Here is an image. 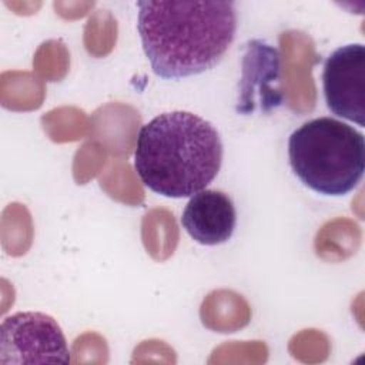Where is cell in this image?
<instances>
[{
    "instance_id": "6da1fadb",
    "label": "cell",
    "mask_w": 365,
    "mask_h": 365,
    "mask_svg": "<svg viewBox=\"0 0 365 365\" xmlns=\"http://www.w3.org/2000/svg\"><path fill=\"white\" fill-rule=\"evenodd\" d=\"M144 53L161 78H182L212 68L237 30L232 1H138Z\"/></svg>"
},
{
    "instance_id": "7a4b0ae2",
    "label": "cell",
    "mask_w": 365,
    "mask_h": 365,
    "mask_svg": "<svg viewBox=\"0 0 365 365\" xmlns=\"http://www.w3.org/2000/svg\"><path fill=\"white\" fill-rule=\"evenodd\" d=\"M222 143L215 127L188 111L163 113L137 135L134 167L141 182L170 198L192 197L217 177Z\"/></svg>"
},
{
    "instance_id": "3957f363",
    "label": "cell",
    "mask_w": 365,
    "mask_h": 365,
    "mask_svg": "<svg viewBox=\"0 0 365 365\" xmlns=\"http://www.w3.org/2000/svg\"><path fill=\"white\" fill-rule=\"evenodd\" d=\"M288 157L307 187L325 195H345L364 175L365 138L339 120L319 117L289 135Z\"/></svg>"
},
{
    "instance_id": "277c9868",
    "label": "cell",
    "mask_w": 365,
    "mask_h": 365,
    "mask_svg": "<svg viewBox=\"0 0 365 365\" xmlns=\"http://www.w3.org/2000/svg\"><path fill=\"white\" fill-rule=\"evenodd\" d=\"M66 336L57 321L43 312H17L0 325V365L70 364Z\"/></svg>"
},
{
    "instance_id": "5b68a950",
    "label": "cell",
    "mask_w": 365,
    "mask_h": 365,
    "mask_svg": "<svg viewBox=\"0 0 365 365\" xmlns=\"http://www.w3.org/2000/svg\"><path fill=\"white\" fill-rule=\"evenodd\" d=\"M324 96L338 117L365 125V47L359 43L336 48L324 64Z\"/></svg>"
},
{
    "instance_id": "8992f818",
    "label": "cell",
    "mask_w": 365,
    "mask_h": 365,
    "mask_svg": "<svg viewBox=\"0 0 365 365\" xmlns=\"http://www.w3.org/2000/svg\"><path fill=\"white\" fill-rule=\"evenodd\" d=\"M281 56L262 40H250L242 58V76L237 111L247 114L257 108L269 111L284 101L281 88Z\"/></svg>"
},
{
    "instance_id": "52a82bcc",
    "label": "cell",
    "mask_w": 365,
    "mask_h": 365,
    "mask_svg": "<svg viewBox=\"0 0 365 365\" xmlns=\"http://www.w3.org/2000/svg\"><path fill=\"white\" fill-rule=\"evenodd\" d=\"M182 227L188 235L202 245L225 242L234 232L237 214L232 200L218 190H202L187 202Z\"/></svg>"
},
{
    "instance_id": "ba28073f",
    "label": "cell",
    "mask_w": 365,
    "mask_h": 365,
    "mask_svg": "<svg viewBox=\"0 0 365 365\" xmlns=\"http://www.w3.org/2000/svg\"><path fill=\"white\" fill-rule=\"evenodd\" d=\"M284 53V73L288 101L295 111H309L315 104V88L311 67L321 61L315 54L314 41L302 31H284L279 37Z\"/></svg>"
},
{
    "instance_id": "9c48e42d",
    "label": "cell",
    "mask_w": 365,
    "mask_h": 365,
    "mask_svg": "<svg viewBox=\"0 0 365 365\" xmlns=\"http://www.w3.org/2000/svg\"><path fill=\"white\" fill-rule=\"evenodd\" d=\"M201 317L204 324L218 329H234L248 322L245 301L231 291H217L202 302Z\"/></svg>"
},
{
    "instance_id": "30bf717a",
    "label": "cell",
    "mask_w": 365,
    "mask_h": 365,
    "mask_svg": "<svg viewBox=\"0 0 365 365\" xmlns=\"http://www.w3.org/2000/svg\"><path fill=\"white\" fill-rule=\"evenodd\" d=\"M361 231L349 220H335L328 222L317 237L318 255L325 259L339 261L356 251L359 247Z\"/></svg>"
},
{
    "instance_id": "8fae6325",
    "label": "cell",
    "mask_w": 365,
    "mask_h": 365,
    "mask_svg": "<svg viewBox=\"0 0 365 365\" xmlns=\"http://www.w3.org/2000/svg\"><path fill=\"white\" fill-rule=\"evenodd\" d=\"M117 23L108 10H96L86 26L84 41L90 53L96 56L106 54L115 43Z\"/></svg>"
},
{
    "instance_id": "7c38bea8",
    "label": "cell",
    "mask_w": 365,
    "mask_h": 365,
    "mask_svg": "<svg viewBox=\"0 0 365 365\" xmlns=\"http://www.w3.org/2000/svg\"><path fill=\"white\" fill-rule=\"evenodd\" d=\"M37 64L43 73L51 78H60L64 76L68 64V54L61 41H47L37 53Z\"/></svg>"
},
{
    "instance_id": "4fadbf2b",
    "label": "cell",
    "mask_w": 365,
    "mask_h": 365,
    "mask_svg": "<svg viewBox=\"0 0 365 365\" xmlns=\"http://www.w3.org/2000/svg\"><path fill=\"white\" fill-rule=\"evenodd\" d=\"M54 9L56 11H58L63 17H78V16H83L86 14L90 9H93L94 3L91 1H87V3H83V1H66V3H61V1H56L54 4Z\"/></svg>"
}]
</instances>
